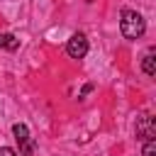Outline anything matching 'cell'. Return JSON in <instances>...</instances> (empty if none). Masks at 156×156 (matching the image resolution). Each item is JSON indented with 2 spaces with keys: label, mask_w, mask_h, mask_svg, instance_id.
Masks as SVG:
<instances>
[{
  "label": "cell",
  "mask_w": 156,
  "mask_h": 156,
  "mask_svg": "<svg viewBox=\"0 0 156 156\" xmlns=\"http://www.w3.org/2000/svg\"><path fill=\"white\" fill-rule=\"evenodd\" d=\"M0 156H17V151L10 146H0Z\"/></svg>",
  "instance_id": "cell-8"
},
{
  "label": "cell",
  "mask_w": 156,
  "mask_h": 156,
  "mask_svg": "<svg viewBox=\"0 0 156 156\" xmlns=\"http://www.w3.org/2000/svg\"><path fill=\"white\" fill-rule=\"evenodd\" d=\"M17 46H20V39L15 34H10V32L0 34V49L2 51H17Z\"/></svg>",
  "instance_id": "cell-5"
},
{
  "label": "cell",
  "mask_w": 156,
  "mask_h": 156,
  "mask_svg": "<svg viewBox=\"0 0 156 156\" xmlns=\"http://www.w3.org/2000/svg\"><path fill=\"white\" fill-rule=\"evenodd\" d=\"M141 68H144V73H146V76H154V73H156V56H154V51H149V54L144 56Z\"/></svg>",
  "instance_id": "cell-6"
},
{
  "label": "cell",
  "mask_w": 156,
  "mask_h": 156,
  "mask_svg": "<svg viewBox=\"0 0 156 156\" xmlns=\"http://www.w3.org/2000/svg\"><path fill=\"white\" fill-rule=\"evenodd\" d=\"M66 51H68L71 58H83L88 54V39H85V34H80V32L73 34L68 39V44H66Z\"/></svg>",
  "instance_id": "cell-2"
},
{
  "label": "cell",
  "mask_w": 156,
  "mask_h": 156,
  "mask_svg": "<svg viewBox=\"0 0 156 156\" xmlns=\"http://www.w3.org/2000/svg\"><path fill=\"white\" fill-rule=\"evenodd\" d=\"M12 134H15L17 144H20L22 156H32V141H29V129H27V124H22V122L12 124Z\"/></svg>",
  "instance_id": "cell-3"
},
{
  "label": "cell",
  "mask_w": 156,
  "mask_h": 156,
  "mask_svg": "<svg viewBox=\"0 0 156 156\" xmlns=\"http://www.w3.org/2000/svg\"><path fill=\"white\" fill-rule=\"evenodd\" d=\"M141 156H156V139L151 136V139H144V151H141Z\"/></svg>",
  "instance_id": "cell-7"
},
{
  "label": "cell",
  "mask_w": 156,
  "mask_h": 156,
  "mask_svg": "<svg viewBox=\"0 0 156 156\" xmlns=\"http://www.w3.org/2000/svg\"><path fill=\"white\" fill-rule=\"evenodd\" d=\"M119 29L124 39H139L146 32V22L139 12L134 10H122V20H119Z\"/></svg>",
  "instance_id": "cell-1"
},
{
  "label": "cell",
  "mask_w": 156,
  "mask_h": 156,
  "mask_svg": "<svg viewBox=\"0 0 156 156\" xmlns=\"http://www.w3.org/2000/svg\"><path fill=\"white\" fill-rule=\"evenodd\" d=\"M90 90H93V85H90V83H88V85H85V88H83V90H80V98H85V95H88V93H90Z\"/></svg>",
  "instance_id": "cell-9"
},
{
  "label": "cell",
  "mask_w": 156,
  "mask_h": 156,
  "mask_svg": "<svg viewBox=\"0 0 156 156\" xmlns=\"http://www.w3.org/2000/svg\"><path fill=\"white\" fill-rule=\"evenodd\" d=\"M136 134H139L141 139H151V136H154V119H151L149 115H144V117L136 122Z\"/></svg>",
  "instance_id": "cell-4"
}]
</instances>
